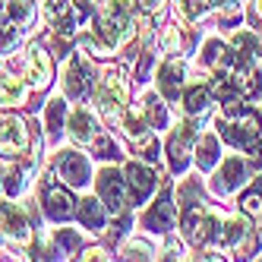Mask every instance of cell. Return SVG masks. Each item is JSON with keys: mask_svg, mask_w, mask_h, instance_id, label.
Segmentation results:
<instances>
[{"mask_svg": "<svg viewBox=\"0 0 262 262\" xmlns=\"http://www.w3.org/2000/svg\"><path fill=\"white\" fill-rule=\"evenodd\" d=\"M202 63L212 67L215 73H224L228 67H234V54L228 51V45H224V41L212 38V41L202 45Z\"/></svg>", "mask_w": 262, "mask_h": 262, "instance_id": "cell-20", "label": "cell"}, {"mask_svg": "<svg viewBox=\"0 0 262 262\" xmlns=\"http://www.w3.org/2000/svg\"><path fill=\"white\" fill-rule=\"evenodd\" d=\"M218 126H221L224 142H231L234 148H250L259 139V133H262L259 117L253 114V111H247V107H243L240 114H234V117H221Z\"/></svg>", "mask_w": 262, "mask_h": 262, "instance_id": "cell-5", "label": "cell"}, {"mask_svg": "<svg viewBox=\"0 0 262 262\" xmlns=\"http://www.w3.org/2000/svg\"><path fill=\"white\" fill-rule=\"evenodd\" d=\"M180 224H183V237L190 240L193 247H205V243L215 237V231H218L215 215L205 209L199 199L183 202V209H180Z\"/></svg>", "mask_w": 262, "mask_h": 262, "instance_id": "cell-3", "label": "cell"}, {"mask_svg": "<svg viewBox=\"0 0 262 262\" xmlns=\"http://www.w3.org/2000/svg\"><path fill=\"white\" fill-rule=\"evenodd\" d=\"M95 186H98V199L104 202V209H111V215L126 212V202H129L126 174H120L117 167H101L95 177Z\"/></svg>", "mask_w": 262, "mask_h": 262, "instance_id": "cell-6", "label": "cell"}, {"mask_svg": "<svg viewBox=\"0 0 262 262\" xmlns=\"http://www.w3.org/2000/svg\"><path fill=\"white\" fill-rule=\"evenodd\" d=\"M123 256H126V259H155V250L148 247L145 240H136V237H133V240L123 243Z\"/></svg>", "mask_w": 262, "mask_h": 262, "instance_id": "cell-31", "label": "cell"}, {"mask_svg": "<svg viewBox=\"0 0 262 262\" xmlns=\"http://www.w3.org/2000/svg\"><path fill=\"white\" fill-rule=\"evenodd\" d=\"M247 221H243V218H228V221H224V231H221V240H224V247H237V243L243 240V237H247Z\"/></svg>", "mask_w": 262, "mask_h": 262, "instance_id": "cell-27", "label": "cell"}, {"mask_svg": "<svg viewBox=\"0 0 262 262\" xmlns=\"http://www.w3.org/2000/svg\"><path fill=\"white\" fill-rule=\"evenodd\" d=\"M152 63H155V54H152V51H142V54H139V63H136V82H145Z\"/></svg>", "mask_w": 262, "mask_h": 262, "instance_id": "cell-34", "label": "cell"}, {"mask_svg": "<svg viewBox=\"0 0 262 262\" xmlns=\"http://www.w3.org/2000/svg\"><path fill=\"white\" fill-rule=\"evenodd\" d=\"M104 215H107L104 202L101 199H92V196H85L79 202V209H76V218L82 221V228L92 231V234H101L104 231Z\"/></svg>", "mask_w": 262, "mask_h": 262, "instance_id": "cell-17", "label": "cell"}, {"mask_svg": "<svg viewBox=\"0 0 262 262\" xmlns=\"http://www.w3.org/2000/svg\"><path fill=\"white\" fill-rule=\"evenodd\" d=\"M161 259H183V256H180V247H177V243H167V250H164Z\"/></svg>", "mask_w": 262, "mask_h": 262, "instance_id": "cell-40", "label": "cell"}, {"mask_svg": "<svg viewBox=\"0 0 262 262\" xmlns=\"http://www.w3.org/2000/svg\"><path fill=\"white\" fill-rule=\"evenodd\" d=\"M92 152L98 158H104V161H120V155H123L117 139H111V136H95L92 139Z\"/></svg>", "mask_w": 262, "mask_h": 262, "instance_id": "cell-28", "label": "cell"}, {"mask_svg": "<svg viewBox=\"0 0 262 262\" xmlns=\"http://www.w3.org/2000/svg\"><path fill=\"white\" fill-rule=\"evenodd\" d=\"M256 13H259V19H262V0H256Z\"/></svg>", "mask_w": 262, "mask_h": 262, "instance_id": "cell-41", "label": "cell"}, {"mask_svg": "<svg viewBox=\"0 0 262 262\" xmlns=\"http://www.w3.org/2000/svg\"><path fill=\"white\" fill-rule=\"evenodd\" d=\"M54 171L60 174V180H67V186H85L92 177V164L76 148H60L54 155Z\"/></svg>", "mask_w": 262, "mask_h": 262, "instance_id": "cell-10", "label": "cell"}, {"mask_svg": "<svg viewBox=\"0 0 262 262\" xmlns=\"http://www.w3.org/2000/svg\"><path fill=\"white\" fill-rule=\"evenodd\" d=\"M26 79L35 89H48L51 79H54L51 57H48V51L41 45H29V54H26Z\"/></svg>", "mask_w": 262, "mask_h": 262, "instance_id": "cell-15", "label": "cell"}, {"mask_svg": "<svg viewBox=\"0 0 262 262\" xmlns=\"http://www.w3.org/2000/svg\"><path fill=\"white\" fill-rule=\"evenodd\" d=\"M67 126V98H51L45 107V129L48 136H60V129Z\"/></svg>", "mask_w": 262, "mask_h": 262, "instance_id": "cell-24", "label": "cell"}, {"mask_svg": "<svg viewBox=\"0 0 262 262\" xmlns=\"http://www.w3.org/2000/svg\"><path fill=\"white\" fill-rule=\"evenodd\" d=\"M0 240H7V243H29L32 240L29 215L13 202H0Z\"/></svg>", "mask_w": 262, "mask_h": 262, "instance_id": "cell-11", "label": "cell"}, {"mask_svg": "<svg viewBox=\"0 0 262 262\" xmlns=\"http://www.w3.org/2000/svg\"><path fill=\"white\" fill-rule=\"evenodd\" d=\"M174 221H177V209H174V202L171 196H167V186L161 190V196L145 209L142 215V224H145V231H155V234H167L174 228Z\"/></svg>", "mask_w": 262, "mask_h": 262, "instance_id": "cell-13", "label": "cell"}, {"mask_svg": "<svg viewBox=\"0 0 262 262\" xmlns=\"http://www.w3.org/2000/svg\"><path fill=\"white\" fill-rule=\"evenodd\" d=\"M89 92H92V63L85 60V54H70L63 70V95L79 101Z\"/></svg>", "mask_w": 262, "mask_h": 262, "instance_id": "cell-9", "label": "cell"}, {"mask_svg": "<svg viewBox=\"0 0 262 262\" xmlns=\"http://www.w3.org/2000/svg\"><path fill=\"white\" fill-rule=\"evenodd\" d=\"M209 92H212V98H218V101H228V98H237V82H234V76H224V73H215V82L209 85Z\"/></svg>", "mask_w": 262, "mask_h": 262, "instance_id": "cell-29", "label": "cell"}, {"mask_svg": "<svg viewBox=\"0 0 262 262\" xmlns=\"http://www.w3.org/2000/svg\"><path fill=\"white\" fill-rule=\"evenodd\" d=\"M129 32H133V0H101L95 32L85 35L82 45L95 57H107L129 38Z\"/></svg>", "mask_w": 262, "mask_h": 262, "instance_id": "cell-1", "label": "cell"}, {"mask_svg": "<svg viewBox=\"0 0 262 262\" xmlns=\"http://www.w3.org/2000/svg\"><path fill=\"white\" fill-rule=\"evenodd\" d=\"M123 174H126V190H129V202H133V205H142L148 196L158 190V177H155V171H152L148 164H142V161L126 164Z\"/></svg>", "mask_w": 262, "mask_h": 262, "instance_id": "cell-12", "label": "cell"}, {"mask_svg": "<svg viewBox=\"0 0 262 262\" xmlns=\"http://www.w3.org/2000/svg\"><path fill=\"white\" fill-rule=\"evenodd\" d=\"M136 7H139L142 13H158V10L164 7V0H136Z\"/></svg>", "mask_w": 262, "mask_h": 262, "instance_id": "cell-37", "label": "cell"}, {"mask_svg": "<svg viewBox=\"0 0 262 262\" xmlns=\"http://www.w3.org/2000/svg\"><path fill=\"white\" fill-rule=\"evenodd\" d=\"M193 142H199V126L193 120H183L177 123V129L171 136H167V167H171L174 174H183L186 164L193 158Z\"/></svg>", "mask_w": 262, "mask_h": 262, "instance_id": "cell-4", "label": "cell"}, {"mask_svg": "<svg viewBox=\"0 0 262 262\" xmlns=\"http://www.w3.org/2000/svg\"><path fill=\"white\" fill-rule=\"evenodd\" d=\"M82 247L79 231H54L51 234V259H73Z\"/></svg>", "mask_w": 262, "mask_h": 262, "instance_id": "cell-19", "label": "cell"}, {"mask_svg": "<svg viewBox=\"0 0 262 262\" xmlns=\"http://www.w3.org/2000/svg\"><path fill=\"white\" fill-rule=\"evenodd\" d=\"M205 7H209V0H180V16L186 23H193L205 13Z\"/></svg>", "mask_w": 262, "mask_h": 262, "instance_id": "cell-32", "label": "cell"}, {"mask_svg": "<svg viewBox=\"0 0 262 262\" xmlns=\"http://www.w3.org/2000/svg\"><path fill=\"white\" fill-rule=\"evenodd\" d=\"M126 73L123 67H111L104 70V76L95 89V107H98V114L104 120H120L123 117V111H126Z\"/></svg>", "mask_w": 262, "mask_h": 262, "instance_id": "cell-2", "label": "cell"}, {"mask_svg": "<svg viewBox=\"0 0 262 262\" xmlns=\"http://www.w3.org/2000/svg\"><path fill=\"white\" fill-rule=\"evenodd\" d=\"M26 148H29L26 123L16 114H0V155L7 161H16L26 155Z\"/></svg>", "mask_w": 262, "mask_h": 262, "instance_id": "cell-8", "label": "cell"}, {"mask_svg": "<svg viewBox=\"0 0 262 262\" xmlns=\"http://www.w3.org/2000/svg\"><path fill=\"white\" fill-rule=\"evenodd\" d=\"M250 152H253V167H256V171H262V142L259 139L250 145Z\"/></svg>", "mask_w": 262, "mask_h": 262, "instance_id": "cell-38", "label": "cell"}, {"mask_svg": "<svg viewBox=\"0 0 262 262\" xmlns=\"http://www.w3.org/2000/svg\"><path fill=\"white\" fill-rule=\"evenodd\" d=\"M256 54H259V57H262V41H259V48H256Z\"/></svg>", "mask_w": 262, "mask_h": 262, "instance_id": "cell-42", "label": "cell"}, {"mask_svg": "<svg viewBox=\"0 0 262 262\" xmlns=\"http://www.w3.org/2000/svg\"><path fill=\"white\" fill-rule=\"evenodd\" d=\"M41 205H45V215L51 221H70L73 215H76V199H73V193L67 190V186H57L54 183V174H48L41 180Z\"/></svg>", "mask_w": 262, "mask_h": 262, "instance_id": "cell-7", "label": "cell"}, {"mask_svg": "<svg viewBox=\"0 0 262 262\" xmlns=\"http://www.w3.org/2000/svg\"><path fill=\"white\" fill-rule=\"evenodd\" d=\"M126 228H129V215H126V212H120V218L111 224V231H104V234H107V240H111V243H114V240H120V237H123V231H126Z\"/></svg>", "mask_w": 262, "mask_h": 262, "instance_id": "cell-36", "label": "cell"}, {"mask_svg": "<svg viewBox=\"0 0 262 262\" xmlns=\"http://www.w3.org/2000/svg\"><path fill=\"white\" fill-rule=\"evenodd\" d=\"M142 114H145V120H148V126H152V129H167V123H171L167 107L161 104L158 95H145L142 98Z\"/></svg>", "mask_w": 262, "mask_h": 262, "instance_id": "cell-25", "label": "cell"}, {"mask_svg": "<svg viewBox=\"0 0 262 262\" xmlns=\"http://www.w3.org/2000/svg\"><path fill=\"white\" fill-rule=\"evenodd\" d=\"M240 205H243V212H247V215H262V177L240 196Z\"/></svg>", "mask_w": 262, "mask_h": 262, "instance_id": "cell-30", "label": "cell"}, {"mask_svg": "<svg viewBox=\"0 0 262 262\" xmlns=\"http://www.w3.org/2000/svg\"><path fill=\"white\" fill-rule=\"evenodd\" d=\"M67 129H70V139L73 142H79V145H85V142H92L98 133H95V117L89 114L85 107H76L70 114V120H67Z\"/></svg>", "mask_w": 262, "mask_h": 262, "instance_id": "cell-18", "label": "cell"}, {"mask_svg": "<svg viewBox=\"0 0 262 262\" xmlns=\"http://www.w3.org/2000/svg\"><path fill=\"white\" fill-rule=\"evenodd\" d=\"M35 164H38V155H23V158H16V161L10 164V171H7V177H4V190H7L10 199L23 196V193L29 190V177H32V171H35Z\"/></svg>", "mask_w": 262, "mask_h": 262, "instance_id": "cell-16", "label": "cell"}, {"mask_svg": "<svg viewBox=\"0 0 262 262\" xmlns=\"http://www.w3.org/2000/svg\"><path fill=\"white\" fill-rule=\"evenodd\" d=\"M79 259H89V262H95V259H107V253H104L101 247H92V250H85Z\"/></svg>", "mask_w": 262, "mask_h": 262, "instance_id": "cell-39", "label": "cell"}, {"mask_svg": "<svg viewBox=\"0 0 262 262\" xmlns=\"http://www.w3.org/2000/svg\"><path fill=\"white\" fill-rule=\"evenodd\" d=\"M16 41H19V29H16V23H0V51L16 48Z\"/></svg>", "mask_w": 262, "mask_h": 262, "instance_id": "cell-33", "label": "cell"}, {"mask_svg": "<svg viewBox=\"0 0 262 262\" xmlns=\"http://www.w3.org/2000/svg\"><path fill=\"white\" fill-rule=\"evenodd\" d=\"M243 177H247V164H243L240 158H228L218 174V193H231L237 190V186L243 183Z\"/></svg>", "mask_w": 262, "mask_h": 262, "instance_id": "cell-22", "label": "cell"}, {"mask_svg": "<svg viewBox=\"0 0 262 262\" xmlns=\"http://www.w3.org/2000/svg\"><path fill=\"white\" fill-rule=\"evenodd\" d=\"M158 92H161V98L167 101H180L183 95V82H186V63L180 57H171L167 63L158 67Z\"/></svg>", "mask_w": 262, "mask_h": 262, "instance_id": "cell-14", "label": "cell"}, {"mask_svg": "<svg viewBox=\"0 0 262 262\" xmlns=\"http://www.w3.org/2000/svg\"><path fill=\"white\" fill-rule=\"evenodd\" d=\"M67 7H70V0H45V16L57 23L60 16L67 13Z\"/></svg>", "mask_w": 262, "mask_h": 262, "instance_id": "cell-35", "label": "cell"}, {"mask_svg": "<svg viewBox=\"0 0 262 262\" xmlns=\"http://www.w3.org/2000/svg\"><path fill=\"white\" fill-rule=\"evenodd\" d=\"M0 104H4V107L26 104V85L19 79H13L7 70H0Z\"/></svg>", "mask_w": 262, "mask_h": 262, "instance_id": "cell-21", "label": "cell"}, {"mask_svg": "<svg viewBox=\"0 0 262 262\" xmlns=\"http://www.w3.org/2000/svg\"><path fill=\"white\" fill-rule=\"evenodd\" d=\"M209 104H212V92H209V85H190V89H186V95H183V111H186V114L199 117Z\"/></svg>", "mask_w": 262, "mask_h": 262, "instance_id": "cell-26", "label": "cell"}, {"mask_svg": "<svg viewBox=\"0 0 262 262\" xmlns=\"http://www.w3.org/2000/svg\"><path fill=\"white\" fill-rule=\"evenodd\" d=\"M218 155H221V145L212 133H205L199 136V145H196V164H199V171L202 174H209L212 167L218 164Z\"/></svg>", "mask_w": 262, "mask_h": 262, "instance_id": "cell-23", "label": "cell"}]
</instances>
